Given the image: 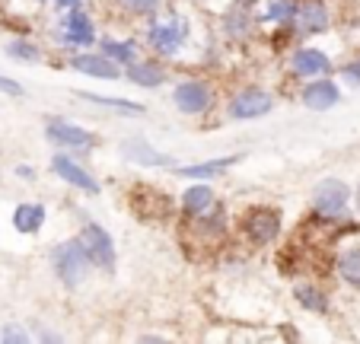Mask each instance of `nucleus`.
Instances as JSON below:
<instances>
[{"mask_svg": "<svg viewBox=\"0 0 360 344\" xmlns=\"http://www.w3.org/2000/svg\"><path fill=\"white\" fill-rule=\"evenodd\" d=\"M172 102H176V108L185 115H201L204 108L211 106V87H207V83H198V80H188L172 93Z\"/></svg>", "mask_w": 360, "mask_h": 344, "instance_id": "6", "label": "nucleus"}, {"mask_svg": "<svg viewBox=\"0 0 360 344\" xmlns=\"http://www.w3.org/2000/svg\"><path fill=\"white\" fill-rule=\"evenodd\" d=\"M214 204V191L207 189V185H195V189H188L182 195V208L188 210V214H201V210H207Z\"/></svg>", "mask_w": 360, "mask_h": 344, "instance_id": "18", "label": "nucleus"}, {"mask_svg": "<svg viewBox=\"0 0 360 344\" xmlns=\"http://www.w3.org/2000/svg\"><path fill=\"white\" fill-rule=\"evenodd\" d=\"M16 172H20L22 179H32V169H29V166H20V169H16Z\"/></svg>", "mask_w": 360, "mask_h": 344, "instance_id": "31", "label": "nucleus"}, {"mask_svg": "<svg viewBox=\"0 0 360 344\" xmlns=\"http://www.w3.org/2000/svg\"><path fill=\"white\" fill-rule=\"evenodd\" d=\"M345 77H347V83H354V87H360V61L347 64V68H345Z\"/></svg>", "mask_w": 360, "mask_h": 344, "instance_id": "29", "label": "nucleus"}, {"mask_svg": "<svg viewBox=\"0 0 360 344\" xmlns=\"http://www.w3.org/2000/svg\"><path fill=\"white\" fill-rule=\"evenodd\" d=\"M86 102H96V106H109L118 108V112H131V115H141L143 106L141 102H131V99H109V96H96V93H80Z\"/></svg>", "mask_w": 360, "mask_h": 344, "instance_id": "22", "label": "nucleus"}, {"mask_svg": "<svg viewBox=\"0 0 360 344\" xmlns=\"http://www.w3.org/2000/svg\"><path fill=\"white\" fill-rule=\"evenodd\" d=\"M61 39L68 42V45H89V42L96 39L89 16L86 13H68L61 20Z\"/></svg>", "mask_w": 360, "mask_h": 344, "instance_id": "11", "label": "nucleus"}, {"mask_svg": "<svg viewBox=\"0 0 360 344\" xmlns=\"http://www.w3.org/2000/svg\"><path fill=\"white\" fill-rule=\"evenodd\" d=\"M338 271H341V277H345L351 287H360V246L347 249L345 255L338 258Z\"/></svg>", "mask_w": 360, "mask_h": 344, "instance_id": "19", "label": "nucleus"}, {"mask_svg": "<svg viewBox=\"0 0 360 344\" xmlns=\"http://www.w3.org/2000/svg\"><path fill=\"white\" fill-rule=\"evenodd\" d=\"M297 20H300V26L303 29H326L328 26V13H326V7H322L319 0H309V4H303V10L297 13Z\"/></svg>", "mask_w": 360, "mask_h": 344, "instance_id": "17", "label": "nucleus"}, {"mask_svg": "<svg viewBox=\"0 0 360 344\" xmlns=\"http://www.w3.org/2000/svg\"><path fill=\"white\" fill-rule=\"evenodd\" d=\"M0 341H29V335L26 331H20L16 325H10V329L0 331Z\"/></svg>", "mask_w": 360, "mask_h": 344, "instance_id": "26", "label": "nucleus"}, {"mask_svg": "<svg viewBox=\"0 0 360 344\" xmlns=\"http://www.w3.org/2000/svg\"><path fill=\"white\" fill-rule=\"evenodd\" d=\"M13 223L20 233H39V227L45 223V208L41 204H20L13 210Z\"/></svg>", "mask_w": 360, "mask_h": 344, "instance_id": "15", "label": "nucleus"}, {"mask_svg": "<svg viewBox=\"0 0 360 344\" xmlns=\"http://www.w3.org/2000/svg\"><path fill=\"white\" fill-rule=\"evenodd\" d=\"M74 68L80 74H89V77H99V80H115L118 77V64L105 54H77L74 58Z\"/></svg>", "mask_w": 360, "mask_h": 344, "instance_id": "13", "label": "nucleus"}, {"mask_svg": "<svg viewBox=\"0 0 360 344\" xmlns=\"http://www.w3.org/2000/svg\"><path fill=\"white\" fill-rule=\"evenodd\" d=\"M347 198H351V191H347V185L341 179H322L313 189V208L316 214L335 220V217H341L347 210Z\"/></svg>", "mask_w": 360, "mask_h": 344, "instance_id": "3", "label": "nucleus"}, {"mask_svg": "<svg viewBox=\"0 0 360 344\" xmlns=\"http://www.w3.org/2000/svg\"><path fill=\"white\" fill-rule=\"evenodd\" d=\"M7 51H10V58H16V61H39V48L29 45V42H13Z\"/></svg>", "mask_w": 360, "mask_h": 344, "instance_id": "25", "label": "nucleus"}, {"mask_svg": "<svg viewBox=\"0 0 360 344\" xmlns=\"http://www.w3.org/2000/svg\"><path fill=\"white\" fill-rule=\"evenodd\" d=\"M102 54L105 58H112V61L118 64H134V45L131 42H115V39H105L102 42Z\"/></svg>", "mask_w": 360, "mask_h": 344, "instance_id": "20", "label": "nucleus"}, {"mask_svg": "<svg viewBox=\"0 0 360 344\" xmlns=\"http://www.w3.org/2000/svg\"><path fill=\"white\" fill-rule=\"evenodd\" d=\"M233 163H236V156H224V160L198 163V166H182L176 176H185V179H214V176H220L224 169H230Z\"/></svg>", "mask_w": 360, "mask_h": 344, "instance_id": "16", "label": "nucleus"}, {"mask_svg": "<svg viewBox=\"0 0 360 344\" xmlns=\"http://www.w3.org/2000/svg\"><path fill=\"white\" fill-rule=\"evenodd\" d=\"M124 156H128V160H134V163H143V166H169V156L166 153H157V150H150L147 144L143 141H128L124 144Z\"/></svg>", "mask_w": 360, "mask_h": 344, "instance_id": "14", "label": "nucleus"}, {"mask_svg": "<svg viewBox=\"0 0 360 344\" xmlns=\"http://www.w3.org/2000/svg\"><path fill=\"white\" fill-rule=\"evenodd\" d=\"M51 265H55V274L61 277L68 287H77V284L86 277V252H83L80 239H68V243L55 246V252H51Z\"/></svg>", "mask_w": 360, "mask_h": 344, "instance_id": "1", "label": "nucleus"}, {"mask_svg": "<svg viewBox=\"0 0 360 344\" xmlns=\"http://www.w3.org/2000/svg\"><path fill=\"white\" fill-rule=\"evenodd\" d=\"M0 93L7 96H22V87L16 80H10V77H0Z\"/></svg>", "mask_w": 360, "mask_h": 344, "instance_id": "27", "label": "nucleus"}, {"mask_svg": "<svg viewBox=\"0 0 360 344\" xmlns=\"http://www.w3.org/2000/svg\"><path fill=\"white\" fill-rule=\"evenodd\" d=\"M268 20L271 23H290L293 16H297V7H293L290 0H274L271 7H268Z\"/></svg>", "mask_w": 360, "mask_h": 344, "instance_id": "23", "label": "nucleus"}, {"mask_svg": "<svg viewBox=\"0 0 360 344\" xmlns=\"http://www.w3.org/2000/svg\"><path fill=\"white\" fill-rule=\"evenodd\" d=\"M51 169H55V172H58V176H61L68 185H74V189L86 191V195H96V191H99V182H96V179L89 176V172H86V169H83L77 160H70V156H55V160H51Z\"/></svg>", "mask_w": 360, "mask_h": 344, "instance_id": "8", "label": "nucleus"}, {"mask_svg": "<svg viewBox=\"0 0 360 344\" xmlns=\"http://www.w3.org/2000/svg\"><path fill=\"white\" fill-rule=\"evenodd\" d=\"M128 77L137 87H160L163 83V74L153 64H128Z\"/></svg>", "mask_w": 360, "mask_h": 344, "instance_id": "21", "label": "nucleus"}, {"mask_svg": "<svg viewBox=\"0 0 360 344\" xmlns=\"http://www.w3.org/2000/svg\"><path fill=\"white\" fill-rule=\"evenodd\" d=\"M268 112H271V96L262 93V89H245V93L233 96L230 102V115L236 122H249V118H259Z\"/></svg>", "mask_w": 360, "mask_h": 344, "instance_id": "5", "label": "nucleus"}, {"mask_svg": "<svg viewBox=\"0 0 360 344\" xmlns=\"http://www.w3.org/2000/svg\"><path fill=\"white\" fill-rule=\"evenodd\" d=\"M245 229H249L252 243L268 246L274 236H278V229H281V217H278V210H268V208L252 210V214L245 217Z\"/></svg>", "mask_w": 360, "mask_h": 344, "instance_id": "7", "label": "nucleus"}, {"mask_svg": "<svg viewBox=\"0 0 360 344\" xmlns=\"http://www.w3.org/2000/svg\"><path fill=\"white\" fill-rule=\"evenodd\" d=\"M77 239H80L83 252H86V258L93 265H99V268H105V271L115 268V243H112V236L99 223H86Z\"/></svg>", "mask_w": 360, "mask_h": 344, "instance_id": "2", "label": "nucleus"}, {"mask_svg": "<svg viewBox=\"0 0 360 344\" xmlns=\"http://www.w3.org/2000/svg\"><path fill=\"white\" fill-rule=\"evenodd\" d=\"M303 102L306 108H313V112H326V108L338 106V87L332 80H316L303 89Z\"/></svg>", "mask_w": 360, "mask_h": 344, "instance_id": "12", "label": "nucleus"}, {"mask_svg": "<svg viewBox=\"0 0 360 344\" xmlns=\"http://www.w3.org/2000/svg\"><path fill=\"white\" fill-rule=\"evenodd\" d=\"M147 35H150V48H153V51L176 54L185 39V23L179 20V16H172V20H166V23H153Z\"/></svg>", "mask_w": 360, "mask_h": 344, "instance_id": "4", "label": "nucleus"}, {"mask_svg": "<svg viewBox=\"0 0 360 344\" xmlns=\"http://www.w3.org/2000/svg\"><path fill=\"white\" fill-rule=\"evenodd\" d=\"M45 134L55 144H61V147H80V150L93 147V134H89V131L77 128V125H70V122H61V118H51Z\"/></svg>", "mask_w": 360, "mask_h": 344, "instance_id": "9", "label": "nucleus"}, {"mask_svg": "<svg viewBox=\"0 0 360 344\" xmlns=\"http://www.w3.org/2000/svg\"><path fill=\"white\" fill-rule=\"evenodd\" d=\"M357 210H360V189H357Z\"/></svg>", "mask_w": 360, "mask_h": 344, "instance_id": "32", "label": "nucleus"}, {"mask_svg": "<svg viewBox=\"0 0 360 344\" xmlns=\"http://www.w3.org/2000/svg\"><path fill=\"white\" fill-rule=\"evenodd\" d=\"M124 4H128L131 10H137V13H150V10L157 7L160 0H124Z\"/></svg>", "mask_w": 360, "mask_h": 344, "instance_id": "28", "label": "nucleus"}, {"mask_svg": "<svg viewBox=\"0 0 360 344\" xmlns=\"http://www.w3.org/2000/svg\"><path fill=\"white\" fill-rule=\"evenodd\" d=\"M58 7H68V10H74V7H80V0H55Z\"/></svg>", "mask_w": 360, "mask_h": 344, "instance_id": "30", "label": "nucleus"}, {"mask_svg": "<svg viewBox=\"0 0 360 344\" xmlns=\"http://www.w3.org/2000/svg\"><path fill=\"white\" fill-rule=\"evenodd\" d=\"M290 68L297 77H322L332 70V61H328L319 48H300V51L293 54Z\"/></svg>", "mask_w": 360, "mask_h": 344, "instance_id": "10", "label": "nucleus"}, {"mask_svg": "<svg viewBox=\"0 0 360 344\" xmlns=\"http://www.w3.org/2000/svg\"><path fill=\"white\" fill-rule=\"evenodd\" d=\"M297 297H300V303H303L306 310L326 312V297H322L319 291H313V287H297Z\"/></svg>", "mask_w": 360, "mask_h": 344, "instance_id": "24", "label": "nucleus"}]
</instances>
